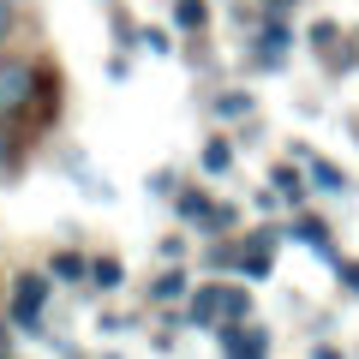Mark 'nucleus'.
Returning <instances> with one entry per match:
<instances>
[{
	"mask_svg": "<svg viewBox=\"0 0 359 359\" xmlns=\"http://www.w3.org/2000/svg\"><path fill=\"white\" fill-rule=\"evenodd\" d=\"M42 96V72L30 60H18V54H6L0 60V126L18 114H30V102Z\"/></svg>",
	"mask_w": 359,
	"mask_h": 359,
	"instance_id": "obj_1",
	"label": "nucleus"
},
{
	"mask_svg": "<svg viewBox=\"0 0 359 359\" xmlns=\"http://www.w3.org/2000/svg\"><path fill=\"white\" fill-rule=\"evenodd\" d=\"M48 294H54V276H36V269L13 276V323L25 335H42V306H48Z\"/></svg>",
	"mask_w": 359,
	"mask_h": 359,
	"instance_id": "obj_2",
	"label": "nucleus"
},
{
	"mask_svg": "<svg viewBox=\"0 0 359 359\" xmlns=\"http://www.w3.org/2000/svg\"><path fill=\"white\" fill-rule=\"evenodd\" d=\"M216 347L222 359H269V330H257V323H216Z\"/></svg>",
	"mask_w": 359,
	"mask_h": 359,
	"instance_id": "obj_3",
	"label": "nucleus"
},
{
	"mask_svg": "<svg viewBox=\"0 0 359 359\" xmlns=\"http://www.w3.org/2000/svg\"><path fill=\"white\" fill-rule=\"evenodd\" d=\"M287 48H294V30H287V18H264V30H257V48H252V66L282 72V66H287Z\"/></svg>",
	"mask_w": 359,
	"mask_h": 359,
	"instance_id": "obj_4",
	"label": "nucleus"
},
{
	"mask_svg": "<svg viewBox=\"0 0 359 359\" xmlns=\"http://www.w3.org/2000/svg\"><path fill=\"white\" fill-rule=\"evenodd\" d=\"M174 216H186V222H198V228L222 233V228L233 222V210H228V204H210L204 192H174Z\"/></svg>",
	"mask_w": 359,
	"mask_h": 359,
	"instance_id": "obj_5",
	"label": "nucleus"
},
{
	"mask_svg": "<svg viewBox=\"0 0 359 359\" xmlns=\"http://www.w3.org/2000/svg\"><path fill=\"white\" fill-rule=\"evenodd\" d=\"M287 233H294V240L306 245L311 257H323V264L335 269V257H341V252H335V240H330V228H323L318 216H299V222H294V228H287Z\"/></svg>",
	"mask_w": 359,
	"mask_h": 359,
	"instance_id": "obj_6",
	"label": "nucleus"
},
{
	"mask_svg": "<svg viewBox=\"0 0 359 359\" xmlns=\"http://www.w3.org/2000/svg\"><path fill=\"white\" fill-rule=\"evenodd\" d=\"M306 186H318L323 198H335V192H347V174L330 162V156H306Z\"/></svg>",
	"mask_w": 359,
	"mask_h": 359,
	"instance_id": "obj_7",
	"label": "nucleus"
},
{
	"mask_svg": "<svg viewBox=\"0 0 359 359\" xmlns=\"http://www.w3.org/2000/svg\"><path fill=\"white\" fill-rule=\"evenodd\" d=\"M269 186H276V198H287V204H306V192H311L306 174H299L294 162H276V168H269Z\"/></svg>",
	"mask_w": 359,
	"mask_h": 359,
	"instance_id": "obj_8",
	"label": "nucleus"
},
{
	"mask_svg": "<svg viewBox=\"0 0 359 359\" xmlns=\"http://www.w3.org/2000/svg\"><path fill=\"white\" fill-rule=\"evenodd\" d=\"M186 294H192V276H186V269H162V276H156V282H150V299H156V306H168V299H174V306H180V299H186Z\"/></svg>",
	"mask_w": 359,
	"mask_h": 359,
	"instance_id": "obj_9",
	"label": "nucleus"
},
{
	"mask_svg": "<svg viewBox=\"0 0 359 359\" xmlns=\"http://www.w3.org/2000/svg\"><path fill=\"white\" fill-rule=\"evenodd\" d=\"M216 318H222V294H216V287H198V294L186 299V323H198V330H216Z\"/></svg>",
	"mask_w": 359,
	"mask_h": 359,
	"instance_id": "obj_10",
	"label": "nucleus"
},
{
	"mask_svg": "<svg viewBox=\"0 0 359 359\" xmlns=\"http://www.w3.org/2000/svg\"><path fill=\"white\" fill-rule=\"evenodd\" d=\"M90 287H96V294L126 287V264H120V257H90Z\"/></svg>",
	"mask_w": 359,
	"mask_h": 359,
	"instance_id": "obj_11",
	"label": "nucleus"
},
{
	"mask_svg": "<svg viewBox=\"0 0 359 359\" xmlns=\"http://www.w3.org/2000/svg\"><path fill=\"white\" fill-rule=\"evenodd\" d=\"M48 276H54V282H90V257L84 252H54L48 257Z\"/></svg>",
	"mask_w": 359,
	"mask_h": 359,
	"instance_id": "obj_12",
	"label": "nucleus"
},
{
	"mask_svg": "<svg viewBox=\"0 0 359 359\" xmlns=\"http://www.w3.org/2000/svg\"><path fill=\"white\" fill-rule=\"evenodd\" d=\"M216 294H222V318L216 323H240L245 311H252V294H245L240 282H216Z\"/></svg>",
	"mask_w": 359,
	"mask_h": 359,
	"instance_id": "obj_13",
	"label": "nucleus"
},
{
	"mask_svg": "<svg viewBox=\"0 0 359 359\" xmlns=\"http://www.w3.org/2000/svg\"><path fill=\"white\" fill-rule=\"evenodd\" d=\"M198 168H204V174H228V168H233V144L228 138H210L204 150H198Z\"/></svg>",
	"mask_w": 359,
	"mask_h": 359,
	"instance_id": "obj_14",
	"label": "nucleus"
},
{
	"mask_svg": "<svg viewBox=\"0 0 359 359\" xmlns=\"http://www.w3.org/2000/svg\"><path fill=\"white\" fill-rule=\"evenodd\" d=\"M174 25L180 30H204L210 25V6H204V0H174Z\"/></svg>",
	"mask_w": 359,
	"mask_h": 359,
	"instance_id": "obj_15",
	"label": "nucleus"
},
{
	"mask_svg": "<svg viewBox=\"0 0 359 359\" xmlns=\"http://www.w3.org/2000/svg\"><path fill=\"white\" fill-rule=\"evenodd\" d=\"M252 96H245V90H222V96H216V114L222 120H245V114H252Z\"/></svg>",
	"mask_w": 359,
	"mask_h": 359,
	"instance_id": "obj_16",
	"label": "nucleus"
},
{
	"mask_svg": "<svg viewBox=\"0 0 359 359\" xmlns=\"http://www.w3.org/2000/svg\"><path fill=\"white\" fill-rule=\"evenodd\" d=\"M335 282H341L347 299H359V264H353V257H335Z\"/></svg>",
	"mask_w": 359,
	"mask_h": 359,
	"instance_id": "obj_17",
	"label": "nucleus"
},
{
	"mask_svg": "<svg viewBox=\"0 0 359 359\" xmlns=\"http://www.w3.org/2000/svg\"><path fill=\"white\" fill-rule=\"evenodd\" d=\"M13 168H18V138H13L6 126H0V180L13 174Z\"/></svg>",
	"mask_w": 359,
	"mask_h": 359,
	"instance_id": "obj_18",
	"label": "nucleus"
},
{
	"mask_svg": "<svg viewBox=\"0 0 359 359\" xmlns=\"http://www.w3.org/2000/svg\"><path fill=\"white\" fill-rule=\"evenodd\" d=\"M138 42H144V48H150V54H174V36H168V30H138Z\"/></svg>",
	"mask_w": 359,
	"mask_h": 359,
	"instance_id": "obj_19",
	"label": "nucleus"
},
{
	"mask_svg": "<svg viewBox=\"0 0 359 359\" xmlns=\"http://www.w3.org/2000/svg\"><path fill=\"white\" fill-rule=\"evenodd\" d=\"M96 330H102V335H126V330H132V323H126V318H120V311H102V318H96Z\"/></svg>",
	"mask_w": 359,
	"mask_h": 359,
	"instance_id": "obj_20",
	"label": "nucleus"
},
{
	"mask_svg": "<svg viewBox=\"0 0 359 359\" xmlns=\"http://www.w3.org/2000/svg\"><path fill=\"white\" fill-rule=\"evenodd\" d=\"M335 36H341V30H335V25H330V18H323V25H311V48H330V42H335Z\"/></svg>",
	"mask_w": 359,
	"mask_h": 359,
	"instance_id": "obj_21",
	"label": "nucleus"
},
{
	"mask_svg": "<svg viewBox=\"0 0 359 359\" xmlns=\"http://www.w3.org/2000/svg\"><path fill=\"white\" fill-rule=\"evenodd\" d=\"M114 42H120V48H132V42H138V25H132V18H114Z\"/></svg>",
	"mask_w": 359,
	"mask_h": 359,
	"instance_id": "obj_22",
	"label": "nucleus"
},
{
	"mask_svg": "<svg viewBox=\"0 0 359 359\" xmlns=\"http://www.w3.org/2000/svg\"><path fill=\"white\" fill-rule=\"evenodd\" d=\"M162 257H168V264H180V257H186V240H180V233H174V240H162Z\"/></svg>",
	"mask_w": 359,
	"mask_h": 359,
	"instance_id": "obj_23",
	"label": "nucleus"
},
{
	"mask_svg": "<svg viewBox=\"0 0 359 359\" xmlns=\"http://www.w3.org/2000/svg\"><path fill=\"white\" fill-rule=\"evenodd\" d=\"M311 359H347V353H341V347H330V341H318V347H311Z\"/></svg>",
	"mask_w": 359,
	"mask_h": 359,
	"instance_id": "obj_24",
	"label": "nucleus"
},
{
	"mask_svg": "<svg viewBox=\"0 0 359 359\" xmlns=\"http://www.w3.org/2000/svg\"><path fill=\"white\" fill-rule=\"evenodd\" d=\"M13 36V6H6V0H0V42Z\"/></svg>",
	"mask_w": 359,
	"mask_h": 359,
	"instance_id": "obj_25",
	"label": "nucleus"
},
{
	"mask_svg": "<svg viewBox=\"0 0 359 359\" xmlns=\"http://www.w3.org/2000/svg\"><path fill=\"white\" fill-rule=\"evenodd\" d=\"M287 6H294V0H264V13H269V18H287Z\"/></svg>",
	"mask_w": 359,
	"mask_h": 359,
	"instance_id": "obj_26",
	"label": "nucleus"
},
{
	"mask_svg": "<svg viewBox=\"0 0 359 359\" xmlns=\"http://www.w3.org/2000/svg\"><path fill=\"white\" fill-rule=\"evenodd\" d=\"M0 353H6V330H0Z\"/></svg>",
	"mask_w": 359,
	"mask_h": 359,
	"instance_id": "obj_27",
	"label": "nucleus"
},
{
	"mask_svg": "<svg viewBox=\"0 0 359 359\" xmlns=\"http://www.w3.org/2000/svg\"><path fill=\"white\" fill-rule=\"evenodd\" d=\"M102 6H114V0H102Z\"/></svg>",
	"mask_w": 359,
	"mask_h": 359,
	"instance_id": "obj_28",
	"label": "nucleus"
},
{
	"mask_svg": "<svg viewBox=\"0 0 359 359\" xmlns=\"http://www.w3.org/2000/svg\"><path fill=\"white\" fill-rule=\"evenodd\" d=\"M6 6H13V0H6Z\"/></svg>",
	"mask_w": 359,
	"mask_h": 359,
	"instance_id": "obj_29",
	"label": "nucleus"
},
{
	"mask_svg": "<svg viewBox=\"0 0 359 359\" xmlns=\"http://www.w3.org/2000/svg\"><path fill=\"white\" fill-rule=\"evenodd\" d=\"M108 359H114V353H108Z\"/></svg>",
	"mask_w": 359,
	"mask_h": 359,
	"instance_id": "obj_30",
	"label": "nucleus"
}]
</instances>
